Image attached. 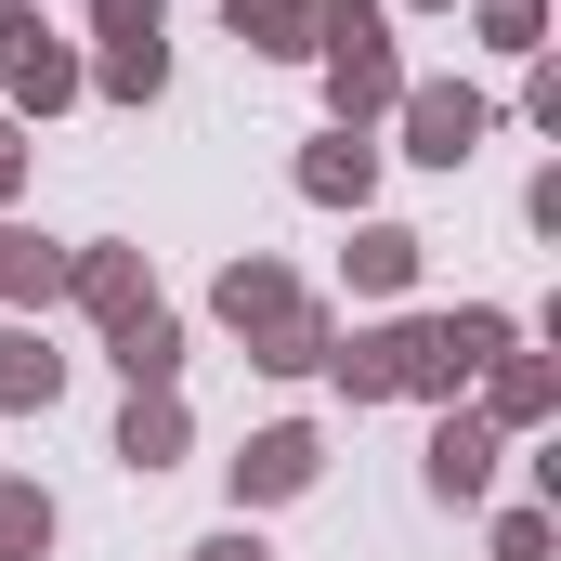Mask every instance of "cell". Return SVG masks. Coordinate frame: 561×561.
Listing matches in <instances>:
<instances>
[{"label":"cell","mask_w":561,"mask_h":561,"mask_svg":"<svg viewBox=\"0 0 561 561\" xmlns=\"http://www.w3.org/2000/svg\"><path fill=\"white\" fill-rule=\"evenodd\" d=\"M222 327H236L262 366H327V313H313L275 262H236V275H222Z\"/></svg>","instance_id":"1"},{"label":"cell","mask_w":561,"mask_h":561,"mask_svg":"<svg viewBox=\"0 0 561 561\" xmlns=\"http://www.w3.org/2000/svg\"><path fill=\"white\" fill-rule=\"evenodd\" d=\"M313 39H327V92H340V118L405 105V66H392V39H379V0H313Z\"/></svg>","instance_id":"2"},{"label":"cell","mask_w":561,"mask_h":561,"mask_svg":"<svg viewBox=\"0 0 561 561\" xmlns=\"http://www.w3.org/2000/svg\"><path fill=\"white\" fill-rule=\"evenodd\" d=\"M0 79H13L26 105H66V92H79V66L53 53V26H39L26 0H0Z\"/></svg>","instance_id":"3"},{"label":"cell","mask_w":561,"mask_h":561,"mask_svg":"<svg viewBox=\"0 0 561 561\" xmlns=\"http://www.w3.org/2000/svg\"><path fill=\"white\" fill-rule=\"evenodd\" d=\"M470 144H483V92H405V157L457 170Z\"/></svg>","instance_id":"4"},{"label":"cell","mask_w":561,"mask_h":561,"mask_svg":"<svg viewBox=\"0 0 561 561\" xmlns=\"http://www.w3.org/2000/svg\"><path fill=\"white\" fill-rule=\"evenodd\" d=\"M313 470H327V444H313V431L287 419V431H262V444L236 457V496H300Z\"/></svg>","instance_id":"5"},{"label":"cell","mask_w":561,"mask_h":561,"mask_svg":"<svg viewBox=\"0 0 561 561\" xmlns=\"http://www.w3.org/2000/svg\"><path fill=\"white\" fill-rule=\"evenodd\" d=\"M66 287H79L105 327H131V313H144V262H131V249H79V262H66Z\"/></svg>","instance_id":"6"},{"label":"cell","mask_w":561,"mask_h":561,"mask_svg":"<svg viewBox=\"0 0 561 561\" xmlns=\"http://www.w3.org/2000/svg\"><path fill=\"white\" fill-rule=\"evenodd\" d=\"M66 392V353H39L26 327H0V419H26V405H53Z\"/></svg>","instance_id":"7"},{"label":"cell","mask_w":561,"mask_h":561,"mask_svg":"<svg viewBox=\"0 0 561 561\" xmlns=\"http://www.w3.org/2000/svg\"><path fill=\"white\" fill-rule=\"evenodd\" d=\"M366 183H379V157H366L353 131H340V144H313V157H300V196H313V209H366Z\"/></svg>","instance_id":"8"},{"label":"cell","mask_w":561,"mask_h":561,"mask_svg":"<svg viewBox=\"0 0 561 561\" xmlns=\"http://www.w3.org/2000/svg\"><path fill=\"white\" fill-rule=\"evenodd\" d=\"M431 483H444V496H483V483H496V431H483V419H444V431H431Z\"/></svg>","instance_id":"9"},{"label":"cell","mask_w":561,"mask_h":561,"mask_svg":"<svg viewBox=\"0 0 561 561\" xmlns=\"http://www.w3.org/2000/svg\"><path fill=\"white\" fill-rule=\"evenodd\" d=\"M118 366H131V392H170V366H183V327H170L157 300H144L131 327H118Z\"/></svg>","instance_id":"10"},{"label":"cell","mask_w":561,"mask_h":561,"mask_svg":"<svg viewBox=\"0 0 561 561\" xmlns=\"http://www.w3.org/2000/svg\"><path fill=\"white\" fill-rule=\"evenodd\" d=\"M118 457H131V470H170V457H183V405H170V392H131V419H118Z\"/></svg>","instance_id":"11"},{"label":"cell","mask_w":561,"mask_h":561,"mask_svg":"<svg viewBox=\"0 0 561 561\" xmlns=\"http://www.w3.org/2000/svg\"><path fill=\"white\" fill-rule=\"evenodd\" d=\"M236 39L249 53H313V0H236Z\"/></svg>","instance_id":"12"},{"label":"cell","mask_w":561,"mask_h":561,"mask_svg":"<svg viewBox=\"0 0 561 561\" xmlns=\"http://www.w3.org/2000/svg\"><path fill=\"white\" fill-rule=\"evenodd\" d=\"M53 549V496L39 483H0V561H39Z\"/></svg>","instance_id":"13"},{"label":"cell","mask_w":561,"mask_h":561,"mask_svg":"<svg viewBox=\"0 0 561 561\" xmlns=\"http://www.w3.org/2000/svg\"><path fill=\"white\" fill-rule=\"evenodd\" d=\"M419 275V236H405V222H366V236H353V287H405Z\"/></svg>","instance_id":"14"},{"label":"cell","mask_w":561,"mask_h":561,"mask_svg":"<svg viewBox=\"0 0 561 561\" xmlns=\"http://www.w3.org/2000/svg\"><path fill=\"white\" fill-rule=\"evenodd\" d=\"M39 287H66V262H53L39 236H13V222H0V300H39Z\"/></svg>","instance_id":"15"},{"label":"cell","mask_w":561,"mask_h":561,"mask_svg":"<svg viewBox=\"0 0 561 561\" xmlns=\"http://www.w3.org/2000/svg\"><path fill=\"white\" fill-rule=\"evenodd\" d=\"M157 79H170V39H118V53H105V92H157Z\"/></svg>","instance_id":"16"},{"label":"cell","mask_w":561,"mask_h":561,"mask_svg":"<svg viewBox=\"0 0 561 561\" xmlns=\"http://www.w3.org/2000/svg\"><path fill=\"white\" fill-rule=\"evenodd\" d=\"M496 419H549V366H536V353L496 366Z\"/></svg>","instance_id":"17"},{"label":"cell","mask_w":561,"mask_h":561,"mask_svg":"<svg viewBox=\"0 0 561 561\" xmlns=\"http://www.w3.org/2000/svg\"><path fill=\"white\" fill-rule=\"evenodd\" d=\"M92 26H105V53H118V39H157L170 13H157V0H92Z\"/></svg>","instance_id":"18"},{"label":"cell","mask_w":561,"mask_h":561,"mask_svg":"<svg viewBox=\"0 0 561 561\" xmlns=\"http://www.w3.org/2000/svg\"><path fill=\"white\" fill-rule=\"evenodd\" d=\"M496 561H549V523H536V510H510V523H496Z\"/></svg>","instance_id":"19"},{"label":"cell","mask_w":561,"mask_h":561,"mask_svg":"<svg viewBox=\"0 0 561 561\" xmlns=\"http://www.w3.org/2000/svg\"><path fill=\"white\" fill-rule=\"evenodd\" d=\"M483 26H496L510 53H536V0H483Z\"/></svg>","instance_id":"20"},{"label":"cell","mask_w":561,"mask_h":561,"mask_svg":"<svg viewBox=\"0 0 561 561\" xmlns=\"http://www.w3.org/2000/svg\"><path fill=\"white\" fill-rule=\"evenodd\" d=\"M196 561H275V549H262V536H209Z\"/></svg>","instance_id":"21"},{"label":"cell","mask_w":561,"mask_h":561,"mask_svg":"<svg viewBox=\"0 0 561 561\" xmlns=\"http://www.w3.org/2000/svg\"><path fill=\"white\" fill-rule=\"evenodd\" d=\"M13 170H26V131H13V118H0V196H13Z\"/></svg>","instance_id":"22"}]
</instances>
